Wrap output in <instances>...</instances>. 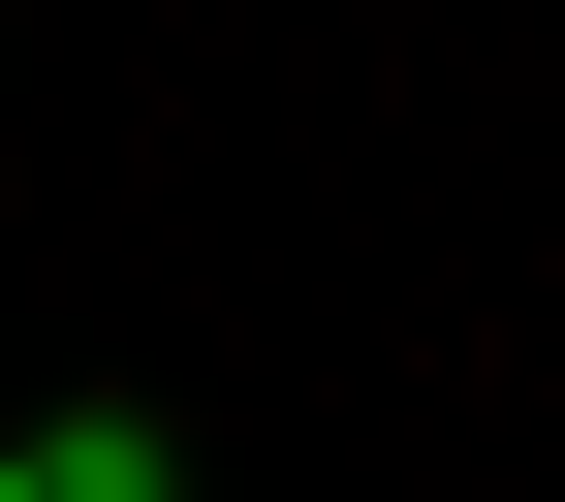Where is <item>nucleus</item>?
I'll list each match as a JSON object with an SVG mask.
<instances>
[{"label": "nucleus", "mask_w": 565, "mask_h": 502, "mask_svg": "<svg viewBox=\"0 0 565 502\" xmlns=\"http://www.w3.org/2000/svg\"><path fill=\"white\" fill-rule=\"evenodd\" d=\"M32 502H189V440H158V408H63V440H32Z\"/></svg>", "instance_id": "1"}, {"label": "nucleus", "mask_w": 565, "mask_h": 502, "mask_svg": "<svg viewBox=\"0 0 565 502\" xmlns=\"http://www.w3.org/2000/svg\"><path fill=\"white\" fill-rule=\"evenodd\" d=\"M0 502H32V440H0Z\"/></svg>", "instance_id": "2"}]
</instances>
